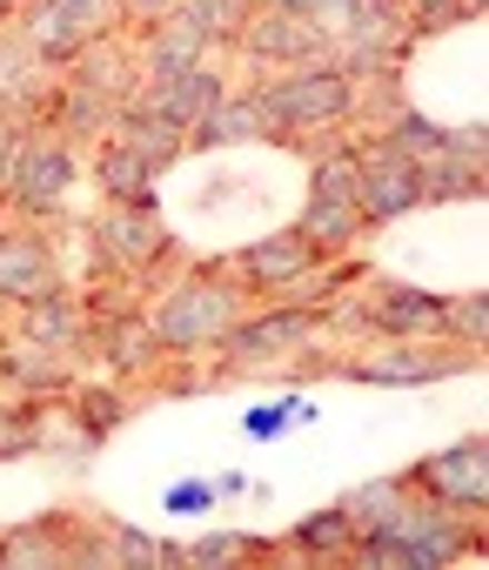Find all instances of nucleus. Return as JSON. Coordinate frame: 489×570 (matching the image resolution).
<instances>
[{
	"mask_svg": "<svg viewBox=\"0 0 489 570\" xmlns=\"http://www.w3.org/2000/svg\"><path fill=\"white\" fill-rule=\"evenodd\" d=\"M241 309H249V296L234 289V275L221 262H201L194 275L168 282V289L148 303V330L168 356H214L221 336L241 323Z\"/></svg>",
	"mask_w": 489,
	"mask_h": 570,
	"instance_id": "1",
	"label": "nucleus"
},
{
	"mask_svg": "<svg viewBox=\"0 0 489 570\" xmlns=\"http://www.w3.org/2000/svg\"><path fill=\"white\" fill-rule=\"evenodd\" d=\"M256 115H262V141L269 148H296L309 135L349 128L356 121V75H342L336 61H309V68L269 75L256 88Z\"/></svg>",
	"mask_w": 489,
	"mask_h": 570,
	"instance_id": "2",
	"label": "nucleus"
},
{
	"mask_svg": "<svg viewBox=\"0 0 489 570\" xmlns=\"http://www.w3.org/2000/svg\"><path fill=\"white\" fill-rule=\"evenodd\" d=\"M68 188H74V141L48 121L14 128L8 155H0V208H21L28 222L48 228L68 208Z\"/></svg>",
	"mask_w": 489,
	"mask_h": 570,
	"instance_id": "3",
	"label": "nucleus"
},
{
	"mask_svg": "<svg viewBox=\"0 0 489 570\" xmlns=\"http://www.w3.org/2000/svg\"><path fill=\"white\" fill-rule=\"evenodd\" d=\"M376 530H389L402 543V570H449V563H482V517H456L429 497H409L396 517H382Z\"/></svg>",
	"mask_w": 489,
	"mask_h": 570,
	"instance_id": "4",
	"label": "nucleus"
},
{
	"mask_svg": "<svg viewBox=\"0 0 489 570\" xmlns=\"http://www.w3.org/2000/svg\"><path fill=\"white\" fill-rule=\"evenodd\" d=\"M221 268L234 275V289L249 303H302V289H309V275L322 268V255L296 228H276V235H256L249 248H234Z\"/></svg>",
	"mask_w": 489,
	"mask_h": 570,
	"instance_id": "5",
	"label": "nucleus"
},
{
	"mask_svg": "<svg viewBox=\"0 0 489 570\" xmlns=\"http://www.w3.org/2000/svg\"><path fill=\"white\" fill-rule=\"evenodd\" d=\"M88 242H94V275H108V268L148 275L168 255H181V242L161 228V215L154 208H134V202H108V215L88 222Z\"/></svg>",
	"mask_w": 489,
	"mask_h": 570,
	"instance_id": "6",
	"label": "nucleus"
},
{
	"mask_svg": "<svg viewBox=\"0 0 489 570\" xmlns=\"http://www.w3.org/2000/svg\"><path fill=\"white\" fill-rule=\"evenodd\" d=\"M114 21H121V0H28L21 41H28L48 68H68L88 41L114 35Z\"/></svg>",
	"mask_w": 489,
	"mask_h": 570,
	"instance_id": "7",
	"label": "nucleus"
},
{
	"mask_svg": "<svg viewBox=\"0 0 489 570\" xmlns=\"http://www.w3.org/2000/svg\"><path fill=\"white\" fill-rule=\"evenodd\" d=\"M416 497L456 510V517H482L489 510V436H462L449 450H429L422 463L402 470Z\"/></svg>",
	"mask_w": 489,
	"mask_h": 570,
	"instance_id": "8",
	"label": "nucleus"
},
{
	"mask_svg": "<svg viewBox=\"0 0 489 570\" xmlns=\"http://www.w3.org/2000/svg\"><path fill=\"white\" fill-rule=\"evenodd\" d=\"M322 330V309L309 303H262V309H241V323L221 336V363H276V356H296L309 350Z\"/></svg>",
	"mask_w": 489,
	"mask_h": 570,
	"instance_id": "9",
	"label": "nucleus"
},
{
	"mask_svg": "<svg viewBox=\"0 0 489 570\" xmlns=\"http://www.w3.org/2000/svg\"><path fill=\"white\" fill-rule=\"evenodd\" d=\"M356 208H362L369 228H389V222L416 215V208H422L416 161L396 155L389 141H362V155H356Z\"/></svg>",
	"mask_w": 489,
	"mask_h": 570,
	"instance_id": "10",
	"label": "nucleus"
},
{
	"mask_svg": "<svg viewBox=\"0 0 489 570\" xmlns=\"http://www.w3.org/2000/svg\"><path fill=\"white\" fill-rule=\"evenodd\" d=\"M362 309L376 343H442V323H449V296L416 289V282H376Z\"/></svg>",
	"mask_w": 489,
	"mask_h": 570,
	"instance_id": "11",
	"label": "nucleus"
},
{
	"mask_svg": "<svg viewBox=\"0 0 489 570\" xmlns=\"http://www.w3.org/2000/svg\"><path fill=\"white\" fill-rule=\"evenodd\" d=\"M456 363H462L456 343H376L369 356L336 363V376H349V383H376V390H422V383H442Z\"/></svg>",
	"mask_w": 489,
	"mask_h": 570,
	"instance_id": "12",
	"label": "nucleus"
},
{
	"mask_svg": "<svg viewBox=\"0 0 489 570\" xmlns=\"http://www.w3.org/2000/svg\"><path fill=\"white\" fill-rule=\"evenodd\" d=\"M61 289V255L48 242L41 222H14V228H0V303L21 309L34 296Z\"/></svg>",
	"mask_w": 489,
	"mask_h": 570,
	"instance_id": "13",
	"label": "nucleus"
},
{
	"mask_svg": "<svg viewBox=\"0 0 489 570\" xmlns=\"http://www.w3.org/2000/svg\"><path fill=\"white\" fill-rule=\"evenodd\" d=\"M21 316V343H34V350H61V356H81L88 350V303L68 289V282H61V289H48V296H34V303H21L14 309Z\"/></svg>",
	"mask_w": 489,
	"mask_h": 570,
	"instance_id": "14",
	"label": "nucleus"
},
{
	"mask_svg": "<svg viewBox=\"0 0 489 570\" xmlns=\"http://www.w3.org/2000/svg\"><path fill=\"white\" fill-rule=\"evenodd\" d=\"M208 35L188 21V14H161V21H148L141 28V48H134V61H141V88L148 81H174V75H188V68H201L208 61Z\"/></svg>",
	"mask_w": 489,
	"mask_h": 570,
	"instance_id": "15",
	"label": "nucleus"
},
{
	"mask_svg": "<svg viewBox=\"0 0 489 570\" xmlns=\"http://www.w3.org/2000/svg\"><path fill=\"white\" fill-rule=\"evenodd\" d=\"M221 95H228V81L201 61V68H188V75H174V81H148L134 101H141L148 115H161L168 128H181V141H188V128H194V121H201Z\"/></svg>",
	"mask_w": 489,
	"mask_h": 570,
	"instance_id": "16",
	"label": "nucleus"
},
{
	"mask_svg": "<svg viewBox=\"0 0 489 570\" xmlns=\"http://www.w3.org/2000/svg\"><path fill=\"white\" fill-rule=\"evenodd\" d=\"M88 350L108 363V376H154V370L168 363V350H161L154 330H148V309H141V316H108V323H94V330H88Z\"/></svg>",
	"mask_w": 489,
	"mask_h": 570,
	"instance_id": "17",
	"label": "nucleus"
},
{
	"mask_svg": "<svg viewBox=\"0 0 489 570\" xmlns=\"http://www.w3.org/2000/svg\"><path fill=\"white\" fill-rule=\"evenodd\" d=\"M234 41H241V55H249V61H262V68H276V75H282V61H296V55H322V48H329L316 21L269 14V8H256L249 28H241Z\"/></svg>",
	"mask_w": 489,
	"mask_h": 570,
	"instance_id": "18",
	"label": "nucleus"
},
{
	"mask_svg": "<svg viewBox=\"0 0 489 570\" xmlns=\"http://www.w3.org/2000/svg\"><path fill=\"white\" fill-rule=\"evenodd\" d=\"M41 101H54V95H48V61H41L21 35L0 28V121L21 128V115L41 108Z\"/></svg>",
	"mask_w": 489,
	"mask_h": 570,
	"instance_id": "19",
	"label": "nucleus"
},
{
	"mask_svg": "<svg viewBox=\"0 0 489 570\" xmlns=\"http://www.w3.org/2000/svg\"><path fill=\"white\" fill-rule=\"evenodd\" d=\"M74 517L61 523V517H34V523H21V530H8L0 537V563L8 570H68L74 563Z\"/></svg>",
	"mask_w": 489,
	"mask_h": 570,
	"instance_id": "20",
	"label": "nucleus"
},
{
	"mask_svg": "<svg viewBox=\"0 0 489 570\" xmlns=\"http://www.w3.org/2000/svg\"><path fill=\"white\" fill-rule=\"evenodd\" d=\"M289 228H296L322 262H329V255H356V248H362V235H369V222H362V208H356V202H316V195L302 202V215H296Z\"/></svg>",
	"mask_w": 489,
	"mask_h": 570,
	"instance_id": "21",
	"label": "nucleus"
},
{
	"mask_svg": "<svg viewBox=\"0 0 489 570\" xmlns=\"http://www.w3.org/2000/svg\"><path fill=\"white\" fill-rule=\"evenodd\" d=\"M0 370H8V390H21V403H54V396L74 390L61 350H34V343L8 350V343H0Z\"/></svg>",
	"mask_w": 489,
	"mask_h": 570,
	"instance_id": "22",
	"label": "nucleus"
},
{
	"mask_svg": "<svg viewBox=\"0 0 489 570\" xmlns=\"http://www.w3.org/2000/svg\"><path fill=\"white\" fill-rule=\"evenodd\" d=\"M154 161L148 155H134V148H121V141H94V181H101V195L108 202H134V208H154Z\"/></svg>",
	"mask_w": 489,
	"mask_h": 570,
	"instance_id": "23",
	"label": "nucleus"
},
{
	"mask_svg": "<svg viewBox=\"0 0 489 570\" xmlns=\"http://www.w3.org/2000/svg\"><path fill=\"white\" fill-rule=\"evenodd\" d=\"M234 141H262V115H256V88L249 95H221L194 128H188V155H214Z\"/></svg>",
	"mask_w": 489,
	"mask_h": 570,
	"instance_id": "24",
	"label": "nucleus"
},
{
	"mask_svg": "<svg viewBox=\"0 0 489 570\" xmlns=\"http://www.w3.org/2000/svg\"><path fill=\"white\" fill-rule=\"evenodd\" d=\"M108 141H121V148L148 155L154 168H168V161H181V155H188L181 128H168V121H161V115H148L141 101H121V108H114V121H108Z\"/></svg>",
	"mask_w": 489,
	"mask_h": 570,
	"instance_id": "25",
	"label": "nucleus"
},
{
	"mask_svg": "<svg viewBox=\"0 0 489 570\" xmlns=\"http://www.w3.org/2000/svg\"><path fill=\"white\" fill-rule=\"evenodd\" d=\"M68 68H74V81L101 88L108 101H134V95H141V61H134L128 48H114L108 35H101V41H88V48L68 61Z\"/></svg>",
	"mask_w": 489,
	"mask_h": 570,
	"instance_id": "26",
	"label": "nucleus"
},
{
	"mask_svg": "<svg viewBox=\"0 0 489 570\" xmlns=\"http://www.w3.org/2000/svg\"><path fill=\"white\" fill-rule=\"evenodd\" d=\"M114 108H121V101H108L101 88H88V81H68V88H54L48 128H61L68 141H101V135H108V121H114Z\"/></svg>",
	"mask_w": 489,
	"mask_h": 570,
	"instance_id": "27",
	"label": "nucleus"
},
{
	"mask_svg": "<svg viewBox=\"0 0 489 570\" xmlns=\"http://www.w3.org/2000/svg\"><path fill=\"white\" fill-rule=\"evenodd\" d=\"M416 188H422V208H436V202H482V168L449 155V148H429V155H416Z\"/></svg>",
	"mask_w": 489,
	"mask_h": 570,
	"instance_id": "28",
	"label": "nucleus"
},
{
	"mask_svg": "<svg viewBox=\"0 0 489 570\" xmlns=\"http://www.w3.org/2000/svg\"><path fill=\"white\" fill-rule=\"evenodd\" d=\"M349 543H356V523H349L336 503L309 510V517L289 530V557H296V563H342V557H349Z\"/></svg>",
	"mask_w": 489,
	"mask_h": 570,
	"instance_id": "29",
	"label": "nucleus"
},
{
	"mask_svg": "<svg viewBox=\"0 0 489 570\" xmlns=\"http://www.w3.org/2000/svg\"><path fill=\"white\" fill-rule=\"evenodd\" d=\"M68 410H74V423L101 443V436H114V430L128 423V390H114L108 376H88V383L68 390Z\"/></svg>",
	"mask_w": 489,
	"mask_h": 570,
	"instance_id": "30",
	"label": "nucleus"
},
{
	"mask_svg": "<svg viewBox=\"0 0 489 570\" xmlns=\"http://www.w3.org/2000/svg\"><path fill=\"white\" fill-rule=\"evenodd\" d=\"M356 155H362V135H342L329 148H316L309 161V195L316 202H356Z\"/></svg>",
	"mask_w": 489,
	"mask_h": 570,
	"instance_id": "31",
	"label": "nucleus"
},
{
	"mask_svg": "<svg viewBox=\"0 0 489 570\" xmlns=\"http://www.w3.org/2000/svg\"><path fill=\"white\" fill-rule=\"evenodd\" d=\"M409 497H416V490H409V476H376V483L342 490V497H336V510H342V517L356 523V537H362V530H376L382 517H396Z\"/></svg>",
	"mask_w": 489,
	"mask_h": 570,
	"instance_id": "32",
	"label": "nucleus"
},
{
	"mask_svg": "<svg viewBox=\"0 0 489 570\" xmlns=\"http://www.w3.org/2000/svg\"><path fill=\"white\" fill-rule=\"evenodd\" d=\"M188 563H194V570H228V563H276V543H269V537H249V530H214V537L188 543Z\"/></svg>",
	"mask_w": 489,
	"mask_h": 570,
	"instance_id": "33",
	"label": "nucleus"
},
{
	"mask_svg": "<svg viewBox=\"0 0 489 570\" xmlns=\"http://www.w3.org/2000/svg\"><path fill=\"white\" fill-rule=\"evenodd\" d=\"M442 135H449V128H442V121H429V115H422V108H402V101H396V108H389V121H382V135H376V141H389V148H396V155H409V161H416V155H429V148H442Z\"/></svg>",
	"mask_w": 489,
	"mask_h": 570,
	"instance_id": "34",
	"label": "nucleus"
},
{
	"mask_svg": "<svg viewBox=\"0 0 489 570\" xmlns=\"http://www.w3.org/2000/svg\"><path fill=\"white\" fill-rule=\"evenodd\" d=\"M174 14H188L208 41H234L241 28H249L256 0H174Z\"/></svg>",
	"mask_w": 489,
	"mask_h": 570,
	"instance_id": "35",
	"label": "nucleus"
},
{
	"mask_svg": "<svg viewBox=\"0 0 489 570\" xmlns=\"http://www.w3.org/2000/svg\"><path fill=\"white\" fill-rule=\"evenodd\" d=\"M88 303V323H108V316H141V275H121V268H108L94 289L81 296Z\"/></svg>",
	"mask_w": 489,
	"mask_h": 570,
	"instance_id": "36",
	"label": "nucleus"
},
{
	"mask_svg": "<svg viewBox=\"0 0 489 570\" xmlns=\"http://www.w3.org/2000/svg\"><path fill=\"white\" fill-rule=\"evenodd\" d=\"M442 343H462L469 356L489 343V296L469 289V296H449V323H442Z\"/></svg>",
	"mask_w": 489,
	"mask_h": 570,
	"instance_id": "37",
	"label": "nucleus"
},
{
	"mask_svg": "<svg viewBox=\"0 0 489 570\" xmlns=\"http://www.w3.org/2000/svg\"><path fill=\"white\" fill-rule=\"evenodd\" d=\"M389 8L402 14V28H409L416 41H429V35H449V28H462V21H469V8H462V0H389Z\"/></svg>",
	"mask_w": 489,
	"mask_h": 570,
	"instance_id": "38",
	"label": "nucleus"
},
{
	"mask_svg": "<svg viewBox=\"0 0 489 570\" xmlns=\"http://www.w3.org/2000/svg\"><path fill=\"white\" fill-rule=\"evenodd\" d=\"M296 403H302V396H276V403H256L249 416H241V430H249L256 443H276V436L296 423Z\"/></svg>",
	"mask_w": 489,
	"mask_h": 570,
	"instance_id": "39",
	"label": "nucleus"
},
{
	"mask_svg": "<svg viewBox=\"0 0 489 570\" xmlns=\"http://www.w3.org/2000/svg\"><path fill=\"white\" fill-rule=\"evenodd\" d=\"M14 456H34V423H28V403L0 410V463H14Z\"/></svg>",
	"mask_w": 489,
	"mask_h": 570,
	"instance_id": "40",
	"label": "nucleus"
},
{
	"mask_svg": "<svg viewBox=\"0 0 489 570\" xmlns=\"http://www.w3.org/2000/svg\"><path fill=\"white\" fill-rule=\"evenodd\" d=\"M168 510H174V517H208V510H214V490H208V476H181V483L168 490Z\"/></svg>",
	"mask_w": 489,
	"mask_h": 570,
	"instance_id": "41",
	"label": "nucleus"
},
{
	"mask_svg": "<svg viewBox=\"0 0 489 570\" xmlns=\"http://www.w3.org/2000/svg\"><path fill=\"white\" fill-rule=\"evenodd\" d=\"M442 148H449V155H462V161H476V168H489V135H482V121L449 128V135H442Z\"/></svg>",
	"mask_w": 489,
	"mask_h": 570,
	"instance_id": "42",
	"label": "nucleus"
},
{
	"mask_svg": "<svg viewBox=\"0 0 489 570\" xmlns=\"http://www.w3.org/2000/svg\"><path fill=\"white\" fill-rule=\"evenodd\" d=\"M356 14H362V0H316V14H309V21L322 28V41H336Z\"/></svg>",
	"mask_w": 489,
	"mask_h": 570,
	"instance_id": "43",
	"label": "nucleus"
},
{
	"mask_svg": "<svg viewBox=\"0 0 489 570\" xmlns=\"http://www.w3.org/2000/svg\"><path fill=\"white\" fill-rule=\"evenodd\" d=\"M208 490H214V503H234L241 490H256V483L241 476V470H221V476H208Z\"/></svg>",
	"mask_w": 489,
	"mask_h": 570,
	"instance_id": "44",
	"label": "nucleus"
},
{
	"mask_svg": "<svg viewBox=\"0 0 489 570\" xmlns=\"http://www.w3.org/2000/svg\"><path fill=\"white\" fill-rule=\"evenodd\" d=\"M256 8H269V14H296V21H309V14H316V0H256Z\"/></svg>",
	"mask_w": 489,
	"mask_h": 570,
	"instance_id": "45",
	"label": "nucleus"
},
{
	"mask_svg": "<svg viewBox=\"0 0 489 570\" xmlns=\"http://www.w3.org/2000/svg\"><path fill=\"white\" fill-rule=\"evenodd\" d=\"M0 336H8V303H0Z\"/></svg>",
	"mask_w": 489,
	"mask_h": 570,
	"instance_id": "46",
	"label": "nucleus"
},
{
	"mask_svg": "<svg viewBox=\"0 0 489 570\" xmlns=\"http://www.w3.org/2000/svg\"><path fill=\"white\" fill-rule=\"evenodd\" d=\"M0 390H8V370H0Z\"/></svg>",
	"mask_w": 489,
	"mask_h": 570,
	"instance_id": "47",
	"label": "nucleus"
},
{
	"mask_svg": "<svg viewBox=\"0 0 489 570\" xmlns=\"http://www.w3.org/2000/svg\"><path fill=\"white\" fill-rule=\"evenodd\" d=\"M0 28H8V14H0Z\"/></svg>",
	"mask_w": 489,
	"mask_h": 570,
	"instance_id": "48",
	"label": "nucleus"
}]
</instances>
